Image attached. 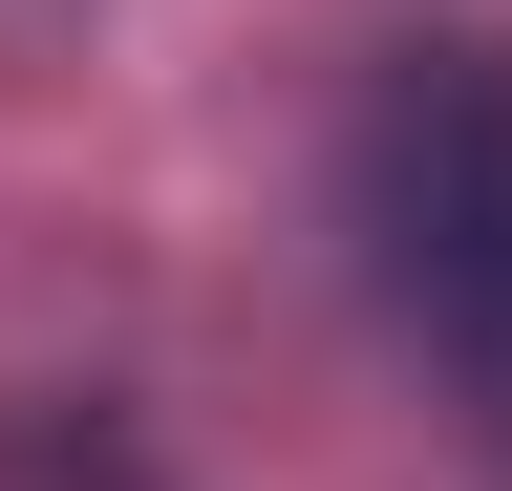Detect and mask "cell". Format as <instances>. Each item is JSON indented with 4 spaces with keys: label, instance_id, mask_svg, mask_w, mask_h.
Masks as SVG:
<instances>
[{
    "label": "cell",
    "instance_id": "obj_1",
    "mask_svg": "<svg viewBox=\"0 0 512 491\" xmlns=\"http://www.w3.org/2000/svg\"><path fill=\"white\" fill-rule=\"evenodd\" d=\"M363 257L406 299V342L512 427V65H406L363 107Z\"/></svg>",
    "mask_w": 512,
    "mask_h": 491
}]
</instances>
